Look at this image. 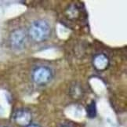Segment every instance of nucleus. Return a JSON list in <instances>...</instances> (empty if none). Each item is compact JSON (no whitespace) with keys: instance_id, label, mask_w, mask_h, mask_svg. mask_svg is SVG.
Returning a JSON list of instances; mask_svg holds the SVG:
<instances>
[{"instance_id":"0eeeda50","label":"nucleus","mask_w":127,"mask_h":127,"mask_svg":"<svg viewBox=\"0 0 127 127\" xmlns=\"http://www.w3.org/2000/svg\"><path fill=\"white\" fill-rule=\"evenodd\" d=\"M28 127H39V126H38L37 125H29L28 126Z\"/></svg>"},{"instance_id":"7ed1b4c3","label":"nucleus","mask_w":127,"mask_h":127,"mask_svg":"<svg viewBox=\"0 0 127 127\" xmlns=\"http://www.w3.org/2000/svg\"><path fill=\"white\" fill-rule=\"evenodd\" d=\"M52 77V72L49 67H39L34 71L33 79L38 84L46 83L50 80Z\"/></svg>"},{"instance_id":"20e7f679","label":"nucleus","mask_w":127,"mask_h":127,"mask_svg":"<svg viewBox=\"0 0 127 127\" xmlns=\"http://www.w3.org/2000/svg\"><path fill=\"white\" fill-rule=\"evenodd\" d=\"M15 121L16 123L20 126H29V123L31 122V114L26 111H19L17 112L15 115Z\"/></svg>"},{"instance_id":"423d86ee","label":"nucleus","mask_w":127,"mask_h":127,"mask_svg":"<svg viewBox=\"0 0 127 127\" xmlns=\"http://www.w3.org/2000/svg\"><path fill=\"white\" fill-rule=\"evenodd\" d=\"M87 115L90 118H94L96 116V105L94 104V102H92L91 104H90L87 107L86 109Z\"/></svg>"},{"instance_id":"39448f33","label":"nucleus","mask_w":127,"mask_h":127,"mask_svg":"<svg viewBox=\"0 0 127 127\" xmlns=\"http://www.w3.org/2000/svg\"><path fill=\"white\" fill-rule=\"evenodd\" d=\"M94 65L98 70H104L108 64V59L104 54H100L96 56L94 59Z\"/></svg>"},{"instance_id":"f257e3e1","label":"nucleus","mask_w":127,"mask_h":127,"mask_svg":"<svg viewBox=\"0 0 127 127\" xmlns=\"http://www.w3.org/2000/svg\"><path fill=\"white\" fill-rule=\"evenodd\" d=\"M50 33V26L47 21L38 20L33 22L29 28V35L34 41L43 42L48 38Z\"/></svg>"},{"instance_id":"f03ea898","label":"nucleus","mask_w":127,"mask_h":127,"mask_svg":"<svg viewBox=\"0 0 127 127\" xmlns=\"http://www.w3.org/2000/svg\"><path fill=\"white\" fill-rule=\"evenodd\" d=\"M10 43L13 49L21 50L24 47L26 43V34L21 29L14 31L10 36Z\"/></svg>"}]
</instances>
